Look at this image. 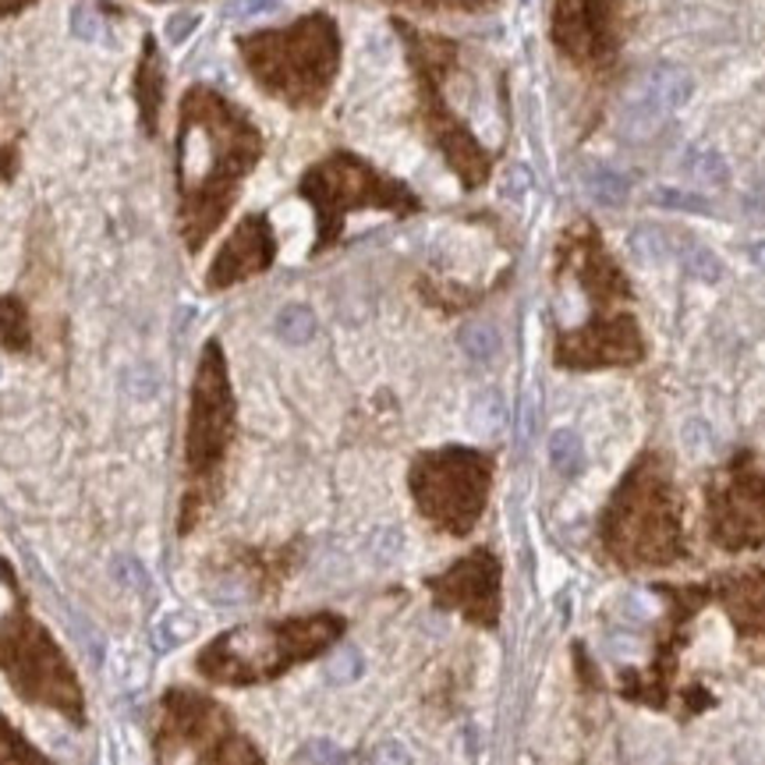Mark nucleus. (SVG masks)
Here are the masks:
<instances>
[{
	"label": "nucleus",
	"mask_w": 765,
	"mask_h": 765,
	"mask_svg": "<svg viewBox=\"0 0 765 765\" xmlns=\"http://www.w3.org/2000/svg\"><path fill=\"white\" fill-rule=\"evenodd\" d=\"M71 32H75L79 40H93V35H96V14L85 11V8H75V11H71Z\"/></svg>",
	"instance_id": "obj_28"
},
{
	"label": "nucleus",
	"mask_w": 765,
	"mask_h": 765,
	"mask_svg": "<svg viewBox=\"0 0 765 765\" xmlns=\"http://www.w3.org/2000/svg\"><path fill=\"white\" fill-rule=\"evenodd\" d=\"M153 758L156 765H266L231 708L185 684L167 687L156 702Z\"/></svg>",
	"instance_id": "obj_6"
},
{
	"label": "nucleus",
	"mask_w": 765,
	"mask_h": 765,
	"mask_svg": "<svg viewBox=\"0 0 765 765\" xmlns=\"http://www.w3.org/2000/svg\"><path fill=\"white\" fill-rule=\"evenodd\" d=\"M631 0H557L553 43L571 61L603 68L616 58Z\"/></svg>",
	"instance_id": "obj_10"
},
{
	"label": "nucleus",
	"mask_w": 765,
	"mask_h": 765,
	"mask_svg": "<svg viewBox=\"0 0 765 765\" xmlns=\"http://www.w3.org/2000/svg\"><path fill=\"white\" fill-rule=\"evenodd\" d=\"M313 758L323 762V765H337V752L330 748V744H316V748H313Z\"/></svg>",
	"instance_id": "obj_32"
},
{
	"label": "nucleus",
	"mask_w": 765,
	"mask_h": 765,
	"mask_svg": "<svg viewBox=\"0 0 765 765\" xmlns=\"http://www.w3.org/2000/svg\"><path fill=\"white\" fill-rule=\"evenodd\" d=\"M400 4H418V8H479L486 0H400Z\"/></svg>",
	"instance_id": "obj_29"
},
{
	"label": "nucleus",
	"mask_w": 765,
	"mask_h": 765,
	"mask_svg": "<svg viewBox=\"0 0 765 765\" xmlns=\"http://www.w3.org/2000/svg\"><path fill=\"white\" fill-rule=\"evenodd\" d=\"M550 461L560 476H578L585 468V447H581V436L574 429H557L550 436Z\"/></svg>",
	"instance_id": "obj_20"
},
{
	"label": "nucleus",
	"mask_w": 765,
	"mask_h": 765,
	"mask_svg": "<svg viewBox=\"0 0 765 765\" xmlns=\"http://www.w3.org/2000/svg\"><path fill=\"white\" fill-rule=\"evenodd\" d=\"M330 673H334L337 681H348V677H355V673H358V660H355L351 652H348V655H340V660L330 666Z\"/></svg>",
	"instance_id": "obj_31"
},
{
	"label": "nucleus",
	"mask_w": 765,
	"mask_h": 765,
	"mask_svg": "<svg viewBox=\"0 0 765 765\" xmlns=\"http://www.w3.org/2000/svg\"><path fill=\"white\" fill-rule=\"evenodd\" d=\"M670 114H673L670 103L663 100L660 89H655V82L645 75L631 89L624 106H621V132H624V139H649V135L660 132Z\"/></svg>",
	"instance_id": "obj_13"
},
{
	"label": "nucleus",
	"mask_w": 765,
	"mask_h": 765,
	"mask_svg": "<svg viewBox=\"0 0 765 765\" xmlns=\"http://www.w3.org/2000/svg\"><path fill=\"white\" fill-rule=\"evenodd\" d=\"M461 344H465V351H468L471 358L486 361V358H493V355H497L500 337H497L493 326H468V330L461 334Z\"/></svg>",
	"instance_id": "obj_25"
},
{
	"label": "nucleus",
	"mask_w": 765,
	"mask_h": 765,
	"mask_svg": "<svg viewBox=\"0 0 765 765\" xmlns=\"http://www.w3.org/2000/svg\"><path fill=\"white\" fill-rule=\"evenodd\" d=\"M436 606L461 613L479 628H497L500 621V560L489 550L461 557L453 568L426 581Z\"/></svg>",
	"instance_id": "obj_11"
},
{
	"label": "nucleus",
	"mask_w": 765,
	"mask_h": 765,
	"mask_svg": "<svg viewBox=\"0 0 765 765\" xmlns=\"http://www.w3.org/2000/svg\"><path fill=\"white\" fill-rule=\"evenodd\" d=\"M684 269H687V277H695L702 284H716L723 280V263H720V255L716 252H708L702 245H691L684 252Z\"/></svg>",
	"instance_id": "obj_24"
},
{
	"label": "nucleus",
	"mask_w": 765,
	"mask_h": 765,
	"mask_svg": "<svg viewBox=\"0 0 765 765\" xmlns=\"http://www.w3.org/2000/svg\"><path fill=\"white\" fill-rule=\"evenodd\" d=\"M18 174V135L0 124V181H11Z\"/></svg>",
	"instance_id": "obj_27"
},
{
	"label": "nucleus",
	"mask_w": 765,
	"mask_h": 765,
	"mask_svg": "<svg viewBox=\"0 0 765 765\" xmlns=\"http://www.w3.org/2000/svg\"><path fill=\"white\" fill-rule=\"evenodd\" d=\"M277 259V238H273V227L266 216H245V221L234 227V234L224 242V248L216 252V259L210 263L206 273V287L210 290H227L234 284H242L255 273H263Z\"/></svg>",
	"instance_id": "obj_12"
},
{
	"label": "nucleus",
	"mask_w": 765,
	"mask_h": 765,
	"mask_svg": "<svg viewBox=\"0 0 765 765\" xmlns=\"http://www.w3.org/2000/svg\"><path fill=\"white\" fill-rule=\"evenodd\" d=\"M748 255H752V263H755L758 269H765V238H762V242H752Z\"/></svg>",
	"instance_id": "obj_33"
},
{
	"label": "nucleus",
	"mask_w": 765,
	"mask_h": 765,
	"mask_svg": "<svg viewBox=\"0 0 765 765\" xmlns=\"http://www.w3.org/2000/svg\"><path fill=\"white\" fill-rule=\"evenodd\" d=\"M684 174L702 181V185H716V188H723L726 181H731V167H726L723 153L713 150V145H691L684 153Z\"/></svg>",
	"instance_id": "obj_18"
},
{
	"label": "nucleus",
	"mask_w": 765,
	"mask_h": 765,
	"mask_svg": "<svg viewBox=\"0 0 765 765\" xmlns=\"http://www.w3.org/2000/svg\"><path fill=\"white\" fill-rule=\"evenodd\" d=\"M624 482L621 497L610 510V539L621 550V557H645V560H666L673 557V507L666 500V482L652 479Z\"/></svg>",
	"instance_id": "obj_9"
},
{
	"label": "nucleus",
	"mask_w": 765,
	"mask_h": 765,
	"mask_svg": "<svg viewBox=\"0 0 765 765\" xmlns=\"http://www.w3.org/2000/svg\"><path fill=\"white\" fill-rule=\"evenodd\" d=\"M493 461L479 450L447 447L418 453L411 465V497L422 518L440 532L468 536L486 510Z\"/></svg>",
	"instance_id": "obj_8"
},
{
	"label": "nucleus",
	"mask_w": 765,
	"mask_h": 765,
	"mask_svg": "<svg viewBox=\"0 0 765 765\" xmlns=\"http://www.w3.org/2000/svg\"><path fill=\"white\" fill-rule=\"evenodd\" d=\"M242 58L269 96L290 106H319L330 93L340 40L326 14H308L280 32H255L238 40Z\"/></svg>",
	"instance_id": "obj_5"
},
{
	"label": "nucleus",
	"mask_w": 765,
	"mask_h": 765,
	"mask_svg": "<svg viewBox=\"0 0 765 765\" xmlns=\"http://www.w3.org/2000/svg\"><path fill=\"white\" fill-rule=\"evenodd\" d=\"M277 334H280L287 344H305V340H313V334H316V316H313V308H305V305H287V308H280V316H277Z\"/></svg>",
	"instance_id": "obj_22"
},
{
	"label": "nucleus",
	"mask_w": 765,
	"mask_h": 765,
	"mask_svg": "<svg viewBox=\"0 0 765 765\" xmlns=\"http://www.w3.org/2000/svg\"><path fill=\"white\" fill-rule=\"evenodd\" d=\"M263 156V135L238 106L195 85L177 114V227L195 255L224 224L242 181Z\"/></svg>",
	"instance_id": "obj_1"
},
{
	"label": "nucleus",
	"mask_w": 765,
	"mask_h": 765,
	"mask_svg": "<svg viewBox=\"0 0 765 765\" xmlns=\"http://www.w3.org/2000/svg\"><path fill=\"white\" fill-rule=\"evenodd\" d=\"M198 26H203V14H195V11H177V14H171V22H167V43L181 47Z\"/></svg>",
	"instance_id": "obj_26"
},
{
	"label": "nucleus",
	"mask_w": 765,
	"mask_h": 765,
	"mask_svg": "<svg viewBox=\"0 0 765 765\" xmlns=\"http://www.w3.org/2000/svg\"><path fill=\"white\" fill-rule=\"evenodd\" d=\"M298 192L316 206L319 216V238L316 252H326L344 227V216L351 210H390L408 216L418 210V198L400 185V181L379 174L373 163L358 160L351 153H334L302 177Z\"/></svg>",
	"instance_id": "obj_7"
},
{
	"label": "nucleus",
	"mask_w": 765,
	"mask_h": 765,
	"mask_svg": "<svg viewBox=\"0 0 765 765\" xmlns=\"http://www.w3.org/2000/svg\"><path fill=\"white\" fill-rule=\"evenodd\" d=\"M0 351H11V355H29L32 351L29 305L18 295L0 298Z\"/></svg>",
	"instance_id": "obj_16"
},
{
	"label": "nucleus",
	"mask_w": 765,
	"mask_h": 765,
	"mask_svg": "<svg viewBox=\"0 0 765 765\" xmlns=\"http://www.w3.org/2000/svg\"><path fill=\"white\" fill-rule=\"evenodd\" d=\"M234 440V390L221 340H206L188 397L185 426V497L177 510V536H192L221 497L224 461Z\"/></svg>",
	"instance_id": "obj_4"
},
{
	"label": "nucleus",
	"mask_w": 765,
	"mask_h": 765,
	"mask_svg": "<svg viewBox=\"0 0 765 765\" xmlns=\"http://www.w3.org/2000/svg\"><path fill=\"white\" fill-rule=\"evenodd\" d=\"M0 578L14 595L11 610L0 616V677L8 681L26 705L58 713L68 723H85V691L79 670L50 628L32 613L29 599L18 589L11 568L0 560Z\"/></svg>",
	"instance_id": "obj_3"
},
{
	"label": "nucleus",
	"mask_w": 765,
	"mask_h": 765,
	"mask_svg": "<svg viewBox=\"0 0 765 765\" xmlns=\"http://www.w3.org/2000/svg\"><path fill=\"white\" fill-rule=\"evenodd\" d=\"M585 192L595 198V203H603V206H621L624 198H628V177H621L616 171L603 167V163H592V167L585 171Z\"/></svg>",
	"instance_id": "obj_19"
},
{
	"label": "nucleus",
	"mask_w": 765,
	"mask_h": 765,
	"mask_svg": "<svg viewBox=\"0 0 765 765\" xmlns=\"http://www.w3.org/2000/svg\"><path fill=\"white\" fill-rule=\"evenodd\" d=\"M382 758H387V765H405V762H408V758H405V752H400L397 744H390V748L382 752Z\"/></svg>",
	"instance_id": "obj_34"
},
{
	"label": "nucleus",
	"mask_w": 765,
	"mask_h": 765,
	"mask_svg": "<svg viewBox=\"0 0 765 765\" xmlns=\"http://www.w3.org/2000/svg\"><path fill=\"white\" fill-rule=\"evenodd\" d=\"M344 634L337 613H308L287 621L238 624L216 634L195 655V673L221 687H255L284 677L290 666L308 663Z\"/></svg>",
	"instance_id": "obj_2"
},
{
	"label": "nucleus",
	"mask_w": 765,
	"mask_h": 765,
	"mask_svg": "<svg viewBox=\"0 0 765 765\" xmlns=\"http://www.w3.org/2000/svg\"><path fill=\"white\" fill-rule=\"evenodd\" d=\"M273 4H277V0H238V4H234L231 11L238 14V18H252V14H263V11H269Z\"/></svg>",
	"instance_id": "obj_30"
},
{
	"label": "nucleus",
	"mask_w": 765,
	"mask_h": 765,
	"mask_svg": "<svg viewBox=\"0 0 765 765\" xmlns=\"http://www.w3.org/2000/svg\"><path fill=\"white\" fill-rule=\"evenodd\" d=\"M32 0H0V14H11V11H22Z\"/></svg>",
	"instance_id": "obj_35"
},
{
	"label": "nucleus",
	"mask_w": 765,
	"mask_h": 765,
	"mask_svg": "<svg viewBox=\"0 0 765 765\" xmlns=\"http://www.w3.org/2000/svg\"><path fill=\"white\" fill-rule=\"evenodd\" d=\"M135 103H139L142 128L150 135H156L160 132V106H163V68H160L153 40H145L142 64L135 68Z\"/></svg>",
	"instance_id": "obj_15"
},
{
	"label": "nucleus",
	"mask_w": 765,
	"mask_h": 765,
	"mask_svg": "<svg viewBox=\"0 0 765 765\" xmlns=\"http://www.w3.org/2000/svg\"><path fill=\"white\" fill-rule=\"evenodd\" d=\"M0 765H58L0 713Z\"/></svg>",
	"instance_id": "obj_17"
},
{
	"label": "nucleus",
	"mask_w": 765,
	"mask_h": 765,
	"mask_svg": "<svg viewBox=\"0 0 765 765\" xmlns=\"http://www.w3.org/2000/svg\"><path fill=\"white\" fill-rule=\"evenodd\" d=\"M652 203L663 206V210H677V213H698V216H708L713 213V203L708 198H702L698 192H684V188H655L652 192Z\"/></svg>",
	"instance_id": "obj_23"
},
{
	"label": "nucleus",
	"mask_w": 765,
	"mask_h": 765,
	"mask_svg": "<svg viewBox=\"0 0 765 765\" xmlns=\"http://www.w3.org/2000/svg\"><path fill=\"white\" fill-rule=\"evenodd\" d=\"M628 248H631L634 259L645 263V266H660V263H666V255H670L666 234L655 231V227H634L631 238H628Z\"/></svg>",
	"instance_id": "obj_21"
},
{
	"label": "nucleus",
	"mask_w": 765,
	"mask_h": 765,
	"mask_svg": "<svg viewBox=\"0 0 765 765\" xmlns=\"http://www.w3.org/2000/svg\"><path fill=\"white\" fill-rule=\"evenodd\" d=\"M224 571H242L245 581L266 592L287 574L290 568V550H234L221 560Z\"/></svg>",
	"instance_id": "obj_14"
}]
</instances>
